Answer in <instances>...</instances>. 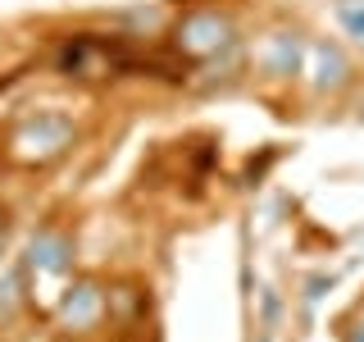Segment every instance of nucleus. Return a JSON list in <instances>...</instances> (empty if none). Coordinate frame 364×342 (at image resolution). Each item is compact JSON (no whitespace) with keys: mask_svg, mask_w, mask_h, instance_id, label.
<instances>
[{"mask_svg":"<svg viewBox=\"0 0 364 342\" xmlns=\"http://www.w3.org/2000/svg\"><path fill=\"white\" fill-rule=\"evenodd\" d=\"M173 41L187 60H210V55L232 46V19L219 9H191V14H182Z\"/></svg>","mask_w":364,"mask_h":342,"instance_id":"obj_1","label":"nucleus"},{"mask_svg":"<svg viewBox=\"0 0 364 342\" xmlns=\"http://www.w3.org/2000/svg\"><path fill=\"white\" fill-rule=\"evenodd\" d=\"M301 60H305V41L296 32H273L269 46H264V68L273 78H291L301 73Z\"/></svg>","mask_w":364,"mask_h":342,"instance_id":"obj_5","label":"nucleus"},{"mask_svg":"<svg viewBox=\"0 0 364 342\" xmlns=\"http://www.w3.org/2000/svg\"><path fill=\"white\" fill-rule=\"evenodd\" d=\"M105 315V292H100V283H73V288L64 292V306H60V319L68 328H91L96 319Z\"/></svg>","mask_w":364,"mask_h":342,"instance_id":"obj_3","label":"nucleus"},{"mask_svg":"<svg viewBox=\"0 0 364 342\" xmlns=\"http://www.w3.org/2000/svg\"><path fill=\"white\" fill-rule=\"evenodd\" d=\"M28 265L32 269H41V274H64L68 269V242L60 233H37L32 237V251H28Z\"/></svg>","mask_w":364,"mask_h":342,"instance_id":"obj_6","label":"nucleus"},{"mask_svg":"<svg viewBox=\"0 0 364 342\" xmlns=\"http://www.w3.org/2000/svg\"><path fill=\"white\" fill-rule=\"evenodd\" d=\"M305 55H310V73H314V87L318 91L346 87L350 64H346V55H341L333 41H310V46H305Z\"/></svg>","mask_w":364,"mask_h":342,"instance_id":"obj_4","label":"nucleus"},{"mask_svg":"<svg viewBox=\"0 0 364 342\" xmlns=\"http://www.w3.org/2000/svg\"><path fill=\"white\" fill-rule=\"evenodd\" d=\"M346 342H364V315L350 319V328H346Z\"/></svg>","mask_w":364,"mask_h":342,"instance_id":"obj_8","label":"nucleus"},{"mask_svg":"<svg viewBox=\"0 0 364 342\" xmlns=\"http://www.w3.org/2000/svg\"><path fill=\"white\" fill-rule=\"evenodd\" d=\"M73 142V123L64 114H37L14 133V155L18 160H55Z\"/></svg>","mask_w":364,"mask_h":342,"instance_id":"obj_2","label":"nucleus"},{"mask_svg":"<svg viewBox=\"0 0 364 342\" xmlns=\"http://www.w3.org/2000/svg\"><path fill=\"white\" fill-rule=\"evenodd\" d=\"M337 23L355 46H364V0H337Z\"/></svg>","mask_w":364,"mask_h":342,"instance_id":"obj_7","label":"nucleus"}]
</instances>
